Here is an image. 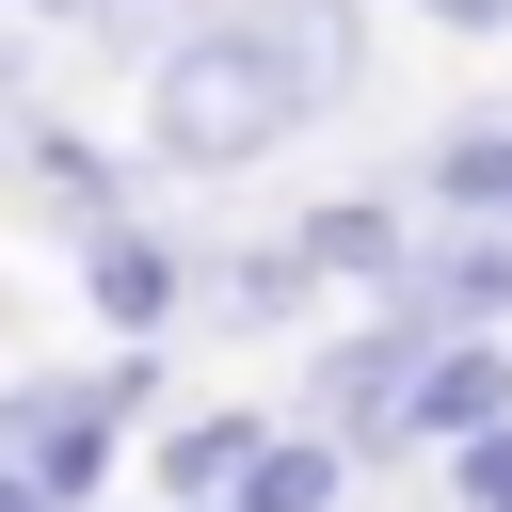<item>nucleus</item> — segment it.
I'll list each match as a JSON object with an SVG mask.
<instances>
[{
	"instance_id": "7ed1b4c3",
	"label": "nucleus",
	"mask_w": 512,
	"mask_h": 512,
	"mask_svg": "<svg viewBox=\"0 0 512 512\" xmlns=\"http://www.w3.org/2000/svg\"><path fill=\"white\" fill-rule=\"evenodd\" d=\"M416 336H512V224H464V208H416V256L384 288Z\"/></svg>"
},
{
	"instance_id": "9d476101",
	"label": "nucleus",
	"mask_w": 512,
	"mask_h": 512,
	"mask_svg": "<svg viewBox=\"0 0 512 512\" xmlns=\"http://www.w3.org/2000/svg\"><path fill=\"white\" fill-rule=\"evenodd\" d=\"M480 416H512V336H432V352H416V400H400L416 464H432L448 432H480Z\"/></svg>"
},
{
	"instance_id": "dca6fc26",
	"label": "nucleus",
	"mask_w": 512,
	"mask_h": 512,
	"mask_svg": "<svg viewBox=\"0 0 512 512\" xmlns=\"http://www.w3.org/2000/svg\"><path fill=\"white\" fill-rule=\"evenodd\" d=\"M160 512H240V496H160Z\"/></svg>"
},
{
	"instance_id": "2eb2a0df",
	"label": "nucleus",
	"mask_w": 512,
	"mask_h": 512,
	"mask_svg": "<svg viewBox=\"0 0 512 512\" xmlns=\"http://www.w3.org/2000/svg\"><path fill=\"white\" fill-rule=\"evenodd\" d=\"M416 16H432L448 48H496V32H512V0H416Z\"/></svg>"
},
{
	"instance_id": "423d86ee",
	"label": "nucleus",
	"mask_w": 512,
	"mask_h": 512,
	"mask_svg": "<svg viewBox=\"0 0 512 512\" xmlns=\"http://www.w3.org/2000/svg\"><path fill=\"white\" fill-rule=\"evenodd\" d=\"M288 80H304V112H336V96H368V0H224Z\"/></svg>"
},
{
	"instance_id": "0eeeda50",
	"label": "nucleus",
	"mask_w": 512,
	"mask_h": 512,
	"mask_svg": "<svg viewBox=\"0 0 512 512\" xmlns=\"http://www.w3.org/2000/svg\"><path fill=\"white\" fill-rule=\"evenodd\" d=\"M304 256H320V288L384 304L400 256H416V192H320V208H304Z\"/></svg>"
},
{
	"instance_id": "ddd939ff",
	"label": "nucleus",
	"mask_w": 512,
	"mask_h": 512,
	"mask_svg": "<svg viewBox=\"0 0 512 512\" xmlns=\"http://www.w3.org/2000/svg\"><path fill=\"white\" fill-rule=\"evenodd\" d=\"M32 16H64V48H96V64H128V80H144L208 0H32Z\"/></svg>"
},
{
	"instance_id": "20e7f679",
	"label": "nucleus",
	"mask_w": 512,
	"mask_h": 512,
	"mask_svg": "<svg viewBox=\"0 0 512 512\" xmlns=\"http://www.w3.org/2000/svg\"><path fill=\"white\" fill-rule=\"evenodd\" d=\"M192 272H208V240H176V224H144V208H112V224L80 240L96 336H176V320H192Z\"/></svg>"
},
{
	"instance_id": "f8f14e48",
	"label": "nucleus",
	"mask_w": 512,
	"mask_h": 512,
	"mask_svg": "<svg viewBox=\"0 0 512 512\" xmlns=\"http://www.w3.org/2000/svg\"><path fill=\"white\" fill-rule=\"evenodd\" d=\"M352 496V432H320V416H272V448L240 464V512H336Z\"/></svg>"
},
{
	"instance_id": "f257e3e1",
	"label": "nucleus",
	"mask_w": 512,
	"mask_h": 512,
	"mask_svg": "<svg viewBox=\"0 0 512 512\" xmlns=\"http://www.w3.org/2000/svg\"><path fill=\"white\" fill-rule=\"evenodd\" d=\"M288 128H304V80H288L224 0L144 64V160H160V176H240V160H272Z\"/></svg>"
},
{
	"instance_id": "4468645a",
	"label": "nucleus",
	"mask_w": 512,
	"mask_h": 512,
	"mask_svg": "<svg viewBox=\"0 0 512 512\" xmlns=\"http://www.w3.org/2000/svg\"><path fill=\"white\" fill-rule=\"evenodd\" d=\"M432 464H448V512H512V416H480V432H448Z\"/></svg>"
},
{
	"instance_id": "9b49d317",
	"label": "nucleus",
	"mask_w": 512,
	"mask_h": 512,
	"mask_svg": "<svg viewBox=\"0 0 512 512\" xmlns=\"http://www.w3.org/2000/svg\"><path fill=\"white\" fill-rule=\"evenodd\" d=\"M16 192H32V224H64V240H96V224L128 208V176H112L80 128H48V112H16Z\"/></svg>"
},
{
	"instance_id": "f03ea898",
	"label": "nucleus",
	"mask_w": 512,
	"mask_h": 512,
	"mask_svg": "<svg viewBox=\"0 0 512 512\" xmlns=\"http://www.w3.org/2000/svg\"><path fill=\"white\" fill-rule=\"evenodd\" d=\"M416 320L400 304H368V320H336V336H304V400L288 416H320V432H352V464H416V432H400V400H416Z\"/></svg>"
},
{
	"instance_id": "1a4fd4ad",
	"label": "nucleus",
	"mask_w": 512,
	"mask_h": 512,
	"mask_svg": "<svg viewBox=\"0 0 512 512\" xmlns=\"http://www.w3.org/2000/svg\"><path fill=\"white\" fill-rule=\"evenodd\" d=\"M272 448L256 400H192V416H144V480L160 496H240V464Z\"/></svg>"
},
{
	"instance_id": "6e6552de",
	"label": "nucleus",
	"mask_w": 512,
	"mask_h": 512,
	"mask_svg": "<svg viewBox=\"0 0 512 512\" xmlns=\"http://www.w3.org/2000/svg\"><path fill=\"white\" fill-rule=\"evenodd\" d=\"M400 192H416V208H464V224H512V96H496V112H448V128L400 160Z\"/></svg>"
},
{
	"instance_id": "39448f33",
	"label": "nucleus",
	"mask_w": 512,
	"mask_h": 512,
	"mask_svg": "<svg viewBox=\"0 0 512 512\" xmlns=\"http://www.w3.org/2000/svg\"><path fill=\"white\" fill-rule=\"evenodd\" d=\"M192 336H320V256H304V224L224 240V256L192 272Z\"/></svg>"
}]
</instances>
